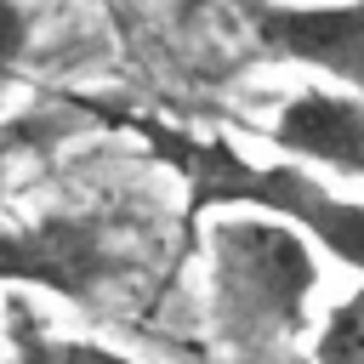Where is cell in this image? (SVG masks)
I'll return each instance as SVG.
<instances>
[{
	"label": "cell",
	"mask_w": 364,
	"mask_h": 364,
	"mask_svg": "<svg viewBox=\"0 0 364 364\" xmlns=\"http://www.w3.org/2000/svg\"><path fill=\"white\" fill-rule=\"evenodd\" d=\"M23 46H28V11L17 0H0V80L17 68Z\"/></svg>",
	"instance_id": "8"
},
{
	"label": "cell",
	"mask_w": 364,
	"mask_h": 364,
	"mask_svg": "<svg viewBox=\"0 0 364 364\" xmlns=\"http://www.w3.org/2000/svg\"><path fill=\"white\" fill-rule=\"evenodd\" d=\"M273 142L290 159L330 165V171H364V97L341 91H301L279 108Z\"/></svg>",
	"instance_id": "5"
},
{
	"label": "cell",
	"mask_w": 364,
	"mask_h": 364,
	"mask_svg": "<svg viewBox=\"0 0 364 364\" xmlns=\"http://www.w3.org/2000/svg\"><path fill=\"white\" fill-rule=\"evenodd\" d=\"M239 11L267 57L307 63V68L364 91V0H330V6L239 0Z\"/></svg>",
	"instance_id": "4"
},
{
	"label": "cell",
	"mask_w": 364,
	"mask_h": 364,
	"mask_svg": "<svg viewBox=\"0 0 364 364\" xmlns=\"http://www.w3.org/2000/svg\"><path fill=\"white\" fill-rule=\"evenodd\" d=\"M318 364H364V284L330 313L318 336Z\"/></svg>",
	"instance_id": "6"
},
{
	"label": "cell",
	"mask_w": 364,
	"mask_h": 364,
	"mask_svg": "<svg viewBox=\"0 0 364 364\" xmlns=\"http://www.w3.org/2000/svg\"><path fill=\"white\" fill-rule=\"evenodd\" d=\"M114 279V245L91 216H46L0 233V284H34L68 301H91Z\"/></svg>",
	"instance_id": "3"
},
{
	"label": "cell",
	"mask_w": 364,
	"mask_h": 364,
	"mask_svg": "<svg viewBox=\"0 0 364 364\" xmlns=\"http://www.w3.org/2000/svg\"><path fill=\"white\" fill-rule=\"evenodd\" d=\"M148 154L159 165H171L188 188V222H199L216 205H239V210H262L279 216L290 228H301L318 250H330L336 262L364 273V199L336 193L330 182H318L301 165H256L239 148H228L222 136H199V131H176L159 119L131 114L125 119Z\"/></svg>",
	"instance_id": "1"
},
{
	"label": "cell",
	"mask_w": 364,
	"mask_h": 364,
	"mask_svg": "<svg viewBox=\"0 0 364 364\" xmlns=\"http://www.w3.org/2000/svg\"><path fill=\"white\" fill-rule=\"evenodd\" d=\"M28 364H131V358H119L97 341H51V347L28 341Z\"/></svg>",
	"instance_id": "7"
},
{
	"label": "cell",
	"mask_w": 364,
	"mask_h": 364,
	"mask_svg": "<svg viewBox=\"0 0 364 364\" xmlns=\"http://www.w3.org/2000/svg\"><path fill=\"white\" fill-rule=\"evenodd\" d=\"M318 284L313 239L279 216L239 210L210 228V313L233 347H279L301 336Z\"/></svg>",
	"instance_id": "2"
}]
</instances>
